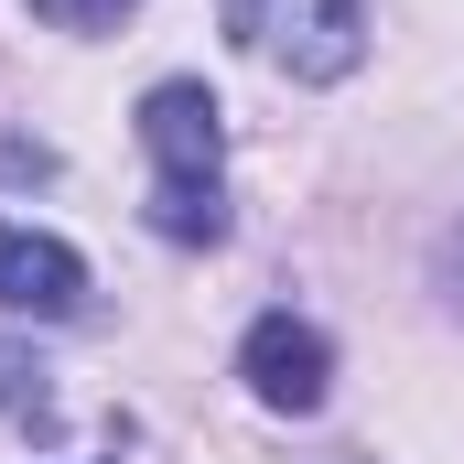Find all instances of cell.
Wrapping results in <instances>:
<instances>
[{
  "label": "cell",
  "mask_w": 464,
  "mask_h": 464,
  "mask_svg": "<svg viewBox=\"0 0 464 464\" xmlns=\"http://www.w3.org/2000/svg\"><path fill=\"white\" fill-rule=\"evenodd\" d=\"M237 378H248L259 411L314 421L324 389H335V346H324V324H303V314H259V324L237 335Z\"/></svg>",
  "instance_id": "obj_3"
},
{
  "label": "cell",
  "mask_w": 464,
  "mask_h": 464,
  "mask_svg": "<svg viewBox=\"0 0 464 464\" xmlns=\"http://www.w3.org/2000/svg\"><path fill=\"white\" fill-rule=\"evenodd\" d=\"M0 411H44V367H33V346H11V335H0Z\"/></svg>",
  "instance_id": "obj_6"
},
{
  "label": "cell",
  "mask_w": 464,
  "mask_h": 464,
  "mask_svg": "<svg viewBox=\"0 0 464 464\" xmlns=\"http://www.w3.org/2000/svg\"><path fill=\"white\" fill-rule=\"evenodd\" d=\"M140 0H33V22H54V33H119Z\"/></svg>",
  "instance_id": "obj_5"
},
{
  "label": "cell",
  "mask_w": 464,
  "mask_h": 464,
  "mask_svg": "<svg viewBox=\"0 0 464 464\" xmlns=\"http://www.w3.org/2000/svg\"><path fill=\"white\" fill-rule=\"evenodd\" d=\"M140 151H151V227L173 248L227 237V109L195 76H162L140 98Z\"/></svg>",
  "instance_id": "obj_1"
},
{
  "label": "cell",
  "mask_w": 464,
  "mask_h": 464,
  "mask_svg": "<svg viewBox=\"0 0 464 464\" xmlns=\"http://www.w3.org/2000/svg\"><path fill=\"white\" fill-rule=\"evenodd\" d=\"M22 173L44 184V173H54V151H44V140H0V184H22Z\"/></svg>",
  "instance_id": "obj_8"
},
{
  "label": "cell",
  "mask_w": 464,
  "mask_h": 464,
  "mask_svg": "<svg viewBox=\"0 0 464 464\" xmlns=\"http://www.w3.org/2000/svg\"><path fill=\"white\" fill-rule=\"evenodd\" d=\"M227 33L248 54H270L281 76L335 87V76H356V54H367V0H227Z\"/></svg>",
  "instance_id": "obj_2"
},
{
  "label": "cell",
  "mask_w": 464,
  "mask_h": 464,
  "mask_svg": "<svg viewBox=\"0 0 464 464\" xmlns=\"http://www.w3.org/2000/svg\"><path fill=\"white\" fill-rule=\"evenodd\" d=\"M0 314H22V324H65V314H87V259H76L54 227L0 217Z\"/></svg>",
  "instance_id": "obj_4"
},
{
  "label": "cell",
  "mask_w": 464,
  "mask_h": 464,
  "mask_svg": "<svg viewBox=\"0 0 464 464\" xmlns=\"http://www.w3.org/2000/svg\"><path fill=\"white\" fill-rule=\"evenodd\" d=\"M432 281H443V303L464 314V217H454L443 237H432Z\"/></svg>",
  "instance_id": "obj_7"
}]
</instances>
